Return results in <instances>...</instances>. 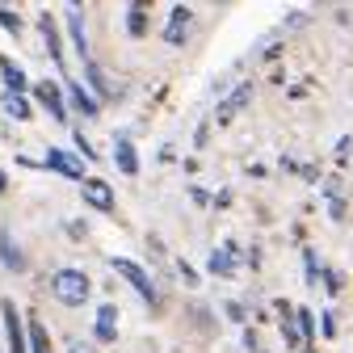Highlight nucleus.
<instances>
[{
  "instance_id": "obj_1",
  "label": "nucleus",
  "mask_w": 353,
  "mask_h": 353,
  "mask_svg": "<svg viewBox=\"0 0 353 353\" xmlns=\"http://www.w3.org/2000/svg\"><path fill=\"white\" fill-rule=\"evenodd\" d=\"M51 294H55L59 303H68V307H84V299H88V278H84L80 270H59V274L51 278Z\"/></svg>"
},
{
  "instance_id": "obj_2",
  "label": "nucleus",
  "mask_w": 353,
  "mask_h": 353,
  "mask_svg": "<svg viewBox=\"0 0 353 353\" xmlns=\"http://www.w3.org/2000/svg\"><path fill=\"white\" fill-rule=\"evenodd\" d=\"M0 312H5V332H9V353H30V336H26V324L17 316V307L5 299L0 303Z\"/></svg>"
},
{
  "instance_id": "obj_3",
  "label": "nucleus",
  "mask_w": 353,
  "mask_h": 353,
  "mask_svg": "<svg viewBox=\"0 0 353 353\" xmlns=\"http://www.w3.org/2000/svg\"><path fill=\"white\" fill-rule=\"evenodd\" d=\"M114 270H118V274H122V278H126L130 286H135V290H139V294H143L148 303H156V286H152V278H148V274L139 270L135 261H126V256H114Z\"/></svg>"
},
{
  "instance_id": "obj_4",
  "label": "nucleus",
  "mask_w": 353,
  "mask_h": 353,
  "mask_svg": "<svg viewBox=\"0 0 353 353\" xmlns=\"http://www.w3.org/2000/svg\"><path fill=\"white\" fill-rule=\"evenodd\" d=\"M80 198H84V206H93V210H114V190L105 181H97V176H84V181H80Z\"/></svg>"
},
{
  "instance_id": "obj_5",
  "label": "nucleus",
  "mask_w": 353,
  "mask_h": 353,
  "mask_svg": "<svg viewBox=\"0 0 353 353\" xmlns=\"http://www.w3.org/2000/svg\"><path fill=\"white\" fill-rule=\"evenodd\" d=\"M47 168H55V172H63V176H72V181H84V164H80L76 156H68V152H59V148H51V152H47Z\"/></svg>"
},
{
  "instance_id": "obj_6",
  "label": "nucleus",
  "mask_w": 353,
  "mask_h": 353,
  "mask_svg": "<svg viewBox=\"0 0 353 353\" xmlns=\"http://www.w3.org/2000/svg\"><path fill=\"white\" fill-rule=\"evenodd\" d=\"M114 164H118L126 176H139V156H135V143H130L126 135L114 139Z\"/></svg>"
},
{
  "instance_id": "obj_7",
  "label": "nucleus",
  "mask_w": 353,
  "mask_h": 353,
  "mask_svg": "<svg viewBox=\"0 0 353 353\" xmlns=\"http://www.w3.org/2000/svg\"><path fill=\"white\" fill-rule=\"evenodd\" d=\"M34 97L51 110V118H59V122H63V93H59V84H51V80L34 84Z\"/></svg>"
},
{
  "instance_id": "obj_8",
  "label": "nucleus",
  "mask_w": 353,
  "mask_h": 353,
  "mask_svg": "<svg viewBox=\"0 0 353 353\" xmlns=\"http://www.w3.org/2000/svg\"><path fill=\"white\" fill-rule=\"evenodd\" d=\"M97 341H118V307L114 303H105V307H97Z\"/></svg>"
},
{
  "instance_id": "obj_9",
  "label": "nucleus",
  "mask_w": 353,
  "mask_h": 353,
  "mask_svg": "<svg viewBox=\"0 0 353 353\" xmlns=\"http://www.w3.org/2000/svg\"><path fill=\"white\" fill-rule=\"evenodd\" d=\"M68 97H72V105H76V110H84L88 118H93V114L101 110V105H97V97L88 93V88H84L80 80H68Z\"/></svg>"
},
{
  "instance_id": "obj_10",
  "label": "nucleus",
  "mask_w": 353,
  "mask_h": 353,
  "mask_svg": "<svg viewBox=\"0 0 353 353\" xmlns=\"http://www.w3.org/2000/svg\"><path fill=\"white\" fill-rule=\"evenodd\" d=\"M248 97H252V84H240L236 93H232V97L223 101V110H219V122H228V118H236V114L244 110V101H248Z\"/></svg>"
},
{
  "instance_id": "obj_11",
  "label": "nucleus",
  "mask_w": 353,
  "mask_h": 353,
  "mask_svg": "<svg viewBox=\"0 0 353 353\" xmlns=\"http://www.w3.org/2000/svg\"><path fill=\"white\" fill-rule=\"evenodd\" d=\"M190 30V9H172V17H168V30H164V38L172 42V47H176V42H185L181 34Z\"/></svg>"
},
{
  "instance_id": "obj_12",
  "label": "nucleus",
  "mask_w": 353,
  "mask_h": 353,
  "mask_svg": "<svg viewBox=\"0 0 353 353\" xmlns=\"http://www.w3.org/2000/svg\"><path fill=\"white\" fill-rule=\"evenodd\" d=\"M0 261H5L9 265V270L17 274L21 270V265H26V256H21V248H13V236L9 232H0Z\"/></svg>"
},
{
  "instance_id": "obj_13",
  "label": "nucleus",
  "mask_w": 353,
  "mask_h": 353,
  "mask_svg": "<svg viewBox=\"0 0 353 353\" xmlns=\"http://www.w3.org/2000/svg\"><path fill=\"white\" fill-rule=\"evenodd\" d=\"M38 26H42V34H47V51H51V59L59 63V59H63V51H59V30H55L51 13H42V17H38Z\"/></svg>"
},
{
  "instance_id": "obj_14",
  "label": "nucleus",
  "mask_w": 353,
  "mask_h": 353,
  "mask_svg": "<svg viewBox=\"0 0 353 353\" xmlns=\"http://www.w3.org/2000/svg\"><path fill=\"white\" fill-rule=\"evenodd\" d=\"M26 336H30V349H34V353H51V336H47V328H42L38 320L26 324Z\"/></svg>"
},
{
  "instance_id": "obj_15",
  "label": "nucleus",
  "mask_w": 353,
  "mask_h": 353,
  "mask_svg": "<svg viewBox=\"0 0 353 353\" xmlns=\"http://www.w3.org/2000/svg\"><path fill=\"white\" fill-rule=\"evenodd\" d=\"M68 30H72L76 51H80V55H88V38H84V17H80V9H72V13H68Z\"/></svg>"
},
{
  "instance_id": "obj_16",
  "label": "nucleus",
  "mask_w": 353,
  "mask_h": 353,
  "mask_svg": "<svg viewBox=\"0 0 353 353\" xmlns=\"http://www.w3.org/2000/svg\"><path fill=\"white\" fill-rule=\"evenodd\" d=\"M0 72H5V84H9V93H21V88H26V72H21L13 59H0Z\"/></svg>"
},
{
  "instance_id": "obj_17",
  "label": "nucleus",
  "mask_w": 353,
  "mask_h": 353,
  "mask_svg": "<svg viewBox=\"0 0 353 353\" xmlns=\"http://www.w3.org/2000/svg\"><path fill=\"white\" fill-rule=\"evenodd\" d=\"M210 274H219V278L232 274V252H228V248H223V252H210Z\"/></svg>"
},
{
  "instance_id": "obj_18",
  "label": "nucleus",
  "mask_w": 353,
  "mask_h": 353,
  "mask_svg": "<svg viewBox=\"0 0 353 353\" xmlns=\"http://www.w3.org/2000/svg\"><path fill=\"white\" fill-rule=\"evenodd\" d=\"M5 110H9L13 118H30V105H26L21 93H9V97H5Z\"/></svg>"
},
{
  "instance_id": "obj_19",
  "label": "nucleus",
  "mask_w": 353,
  "mask_h": 353,
  "mask_svg": "<svg viewBox=\"0 0 353 353\" xmlns=\"http://www.w3.org/2000/svg\"><path fill=\"white\" fill-rule=\"evenodd\" d=\"M126 30H130V34H143V9H139V5L130 9V17H126Z\"/></svg>"
},
{
  "instance_id": "obj_20",
  "label": "nucleus",
  "mask_w": 353,
  "mask_h": 353,
  "mask_svg": "<svg viewBox=\"0 0 353 353\" xmlns=\"http://www.w3.org/2000/svg\"><path fill=\"white\" fill-rule=\"evenodd\" d=\"M299 328H303V341L316 336V324H312V312H299Z\"/></svg>"
},
{
  "instance_id": "obj_21",
  "label": "nucleus",
  "mask_w": 353,
  "mask_h": 353,
  "mask_svg": "<svg viewBox=\"0 0 353 353\" xmlns=\"http://www.w3.org/2000/svg\"><path fill=\"white\" fill-rule=\"evenodd\" d=\"M0 26H5L9 34H17V30H21V17H13L9 9H0Z\"/></svg>"
},
{
  "instance_id": "obj_22",
  "label": "nucleus",
  "mask_w": 353,
  "mask_h": 353,
  "mask_svg": "<svg viewBox=\"0 0 353 353\" xmlns=\"http://www.w3.org/2000/svg\"><path fill=\"white\" fill-rule=\"evenodd\" d=\"M68 353H97V349H93V345H84V341H76V345H72Z\"/></svg>"
},
{
  "instance_id": "obj_23",
  "label": "nucleus",
  "mask_w": 353,
  "mask_h": 353,
  "mask_svg": "<svg viewBox=\"0 0 353 353\" xmlns=\"http://www.w3.org/2000/svg\"><path fill=\"white\" fill-rule=\"evenodd\" d=\"M0 194H5V172H0Z\"/></svg>"
}]
</instances>
